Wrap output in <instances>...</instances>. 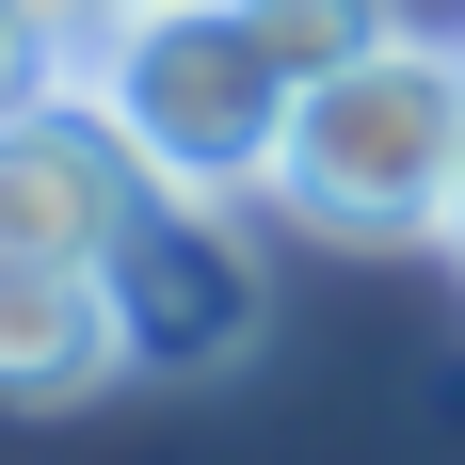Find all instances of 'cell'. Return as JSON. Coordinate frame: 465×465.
Listing matches in <instances>:
<instances>
[{
    "label": "cell",
    "instance_id": "6da1fadb",
    "mask_svg": "<svg viewBox=\"0 0 465 465\" xmlns=\"http://www.w3.org/2000/svg\"><path fill=\"white\" fill-rule=\"evenodd\" d=\"M257 209H289L305 241H353V257H418V241L450 257V225H465V33H385L337 81H305Z\"/></svg>",
    "mask_w": 465,
    "mask_h": 465
},
{
    "label": "cell",
    "instance_id": "7a4b0ae2",
    "mask_svg": "<svg viewBox=\"0 0 465 465\" xmlns=\"http://www.w3.org/2000/svg\"><path fill=\"white\" fill-rule=\"evenodd\" d=\"M81 96L113 113V144H129L144 177H177V193H273V144H289V96L305 81L257 48L241 0H129L113 48L81 64Z\"/></svg>",
    "mask_w": 465,
    "mask_h": 465
},
{
    "label": "cell",
    "instance_id": "3957f363",
    "mask_svg": "<svg viewBox=\"0 0 465 465\" xmlns=\"http://www.w3.org/2000/svg\"><path fill=\"white\" fill-rule=\"evenodd\" d=\"M96 289H113V353L129 385H225L257 337H273V257H257V193H177L144 177L96 241Z\"/></svg>",
    "mask_w": 465,
    "mask_h": 465
},
{
    "label": "cell",
    "instance_id": "277c9868",
    "mask_svg": "<svg viewBox=\"0 0 465 465\" xmlns=\"http://www.w3.org/2000/svg\"><path fill=\"white\" fill-rule=\"evenodd\" d=\"M129 193H144V161L113 144V113L81 81L33 96V113H0V257H96Z\"/></svg>",
    "mask_w": 465,
    "mask_h": 465
},
{
    "label": "cell",
    "instance_id": "5b68a950",
    "mask_svg": "<svg viewBox=\"0 0 465 465\" xmlns=\"http://www.w3.org/2000/svg\"><path fill=\"white\" fill-rule=\"evenodd\" d=\"M96 385H129L96 257H0V418H64Z\"/></svg>",
    "mask_w": 465,
    "mask_h": 465
},
{
    "label": "cell",
    "instance_id": "8992f818",
    "mask_svg": "<svg viewBox=\"0 0 465 465\" xmlns=\"http://www.w3.org/2000/svg\"><path fill=\"white\" fill-rule=\"evenodd\" d=\"M241 16H257V48H273L289 81H337L353 48H385V33H401V0H241Z\"/></svg>",
    "mask_w": 465,
    "mask_h": 465
},
{
    "label": "cell",
    "instance_id": "52a82bcc",
    "mask_svg": "<svg viewBox=\"0 0 465 465\" xmlns=\"http://www.w3.org/2000/svg\"><path fill=\"white\" fill-rule=\"evenodd\" d=\"M33 96H64V48H48L33 16L0 0V113H33Z\"/></svg>",
    "mask_w": 465,
    "mask_h": 465
},
{
    "label": "cell",
    "instance_id": "ba28073f",
    "mask_svg": "<svg viewBox=\"0 0 465 465\" xmlns=\"http://www.w3.org/2000/svg\"><path fill=\"white\" fill-rule=\"evenodd\" d=\"M16 16H33V33L64 48V81H81L96 48H113V16H129V0H16Z\"/></svg>",
    "mask_w": 465,
    "mask_h": 465
},
{
    "label": "cell",
    "instance_id": "9c48e42d",
    "mask_svg": "<svg viewBox=\"0 0 465 465\" xmlns=\"http://www.w3.org/2000/svg\"><path fill=\"white\" fill-rule=\"evenodd\" d=\"M450 257H465V225H450Z\"/></svg>",
    "mask_w": 465,
    "mask_h": 465
}]
</instances>
